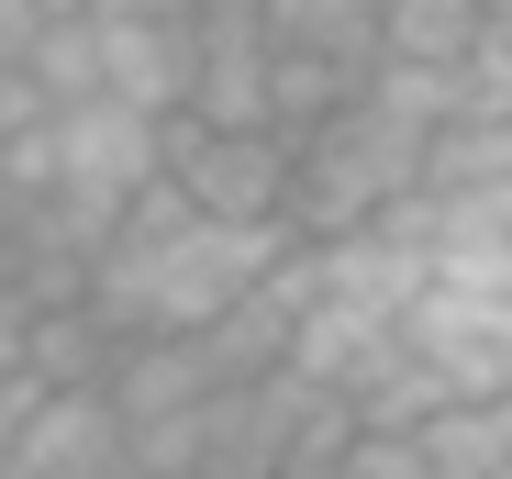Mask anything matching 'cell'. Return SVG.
<instances>
[{"mask_svg":"<svg viewBox=\"0 0 512 479\" xmlns=\"http://www.w3.org/2000/svg\"><path fill=\"white\" fill-rule=\"evenodd\" d=\"M290 234L279 223H212L179 201V179H145L123 201V223L90 246V279H78V301H90V324L112 346H145V335H201L223 324V312L279 268Z\"/></svg>","mask_w":512,"mask_h":479,"instance_id":"obj_1","label":"cell"},{"mask_svg":"<svg viewBox=\"0 0 512 479\" xmlns=\"http://www.w3.org/2000/svg\"><path fill=\"white\" fill-rule=\"evenodd\" d=\"M423 145H435V134L401 123L357 78L346 112H323L312 134H290V234H301V246H334V234L379 223L401 190H423Z\"/></svg>","mask_w":512,"mask_h":479,"instance_id":"obj_2","label":"cell"},{"mask_svg":"<svg viewBox=\"0 0 512 479\" xmlns=\"http://www.w3.org/2000/svg\"><path fill=\"white\" fill-rule=\"evenodd\" d=\"M156 168H167V123L123 112V101H67L34 134V201L67 223V246H101Z\"/></svg>","mask_w":512,"mask_h":479,"instance_id":"obj_3","label":"cell"},{"mask_svg":"<svg viewBox=\"0 0 512 479\" xmlns=\"http://www.w3.org/2000/svg\"><path fill=\"white\" fill-rule=\"evenodd\" d=\"M167 179L212 223H279L290 234V134H223V123L167 112Z\"/></svg>","mask_w":512,"mask_h":479,"instance_id":"obj_4","label":"cell"},{"mask_svg":"<svg viewBox=\"0 0 512 479\" xmlns=\"http://www.w3.org/2000/svg\"><path fill=\"white\" fill-rule=\"evenodd\" d=\"M0 479H145V468H134L112 390H45L23 413V435L0 446Z\"/></svg>","mask_w":512,"mask_h":479,"instance_id":"obj_5","label":"cell"},{"mask_svg":"<svg viewBox=\"0 0 512 479\" xmlns=\"http://www.w3.org/2000/svg\"><path fill=\"white\" fill-rule=\"evenodd\" d=\"M190 123L223 134H268V34H256V0H201L190 12Z\"/></svg>","mask_w":512,"mask_h":479,"instance_id":"obj_6","label":"cell"},{"mask_svg":"<svg viewBox=\"0 0 512 479\" xmlns=\"http://www.w3.org/2000/svg\"><path fill=\"white\" fill-rule=\"evenodd\" d=\"M90 34H101V101L156 112V123L190 101V23H123V12H90Z\"/></svg>","mask_w":512,"mask_h":479,"instance_id":"obj_7","label":"cell"},{"mask_svg":"<svg viewBox=\"0 0 512 479\" xmlns=\"http://www.w3.org/2000/svg\"><path fill=\"white\" fill-rule=\"evenodd\" d=\"M490 45V0H379V56L390 67H468Z\"/></svg>","mask_w":512,"mask_h":479,"instance_id":"obj_8","label":"cell"},{"mask_svg":"<svg viewBox=\"0 0 512 479\" xmlns=\"http://www.w3.org/2000/svg\"><path fill=\"white\" fill-rule=\"evenodd\" d=\"M412 457L423 479H490L512 457V402H435L412 424Z\"/></svg>","mask_w":512,"mask_h":479,"instance_id":"obj_9","label":"cell"},{"mask_svg":"<svg viewBox=\"0 0 512 479\" xmlns=\"http://www.w3.org/2000/svg\"><path fill=\"white\" fill-rule=\"evenodd\" d=\"M34 23H45V0H0V56H23Z\"/></svg>","mask_w":512,"mask_h":479,"instance_id":"obj_10","label":"cell"},{"mask_svg":"<svg viewBox=\"0 0 512 479\" xmlns=\"http://www.w3.org/2000/svg\"><path fill=\"white\" fill-rule=\"evenodd\" d=\"M501 402H512V346H501Z\"/></svg>","mask_w":512,"mask_h":479,"instance_id":"obj_11","label":"cell"},{"mask_svg":"<svg viewBox=\"0 0 512 479\" xmlns=\"http://www.w3.org/2000/svg\"><path fill=\"white\" fill-rule=\"evenodd\" d=\"M45 12H90V0H45Z\"/></svg>","mask_w":512,"mask_h":479,"instance_id":"obj_12","label":"cell"},{"mask_svg":"<svg viewBox=\"0 0 512 479\" xmlns=\"http://www.w3.org/2000/svg\"><path fill=\"white\" fill-rule=\"evenodd\" d=\"M490 479H512V457H501V468H490Z\"/></svg>","mask_w":512,"mask_h":479,"instance_id":"obj_13","label":"cell"},{"mask_svg":"<svg viewBox=\"0 0 512 479\" xmlns=\"http://www.w3.org/2000/svg\"><path fill=\"white\" fill-rule=\"evenodd\" d=\"M490 12H512V0H490Z\"/></svg>","mask_w":512,"mask_h":479,"instance_id":"obj_14","label":"cell"}]
</instances>
